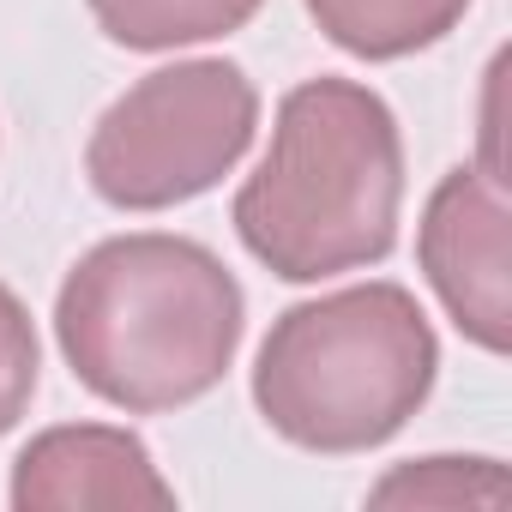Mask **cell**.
<instances>
[{
	"label": "cell",
	"instance_id": "1",
	"mask_svg": "<svg viewBox=\"0 0 512 512\" xmlns=\"http://www.w3.org/2000/svg\"><path fill=\"white\" fill-rule=\"evenodd\" d=\"M247 296L193 235H109L55 296V344L73 380L127 410L163 416L199 404L235 368Z\"/></svg>",
	"mask_w": 512,
	"mask_h": 512
},
{
	"label": "cell",
	"instance_id": "2",
	"mask_svg": "<svg viewBox=\"0 0 512 512\" xmlns=\"http://www.w3.org/2000/svg\"><path fill=\"white\" fill-rule=\"evenodd\" d=\"M404 211L398 115L362 79H308L278 103L272 145L235 193L241 247L284 284L380 266Z\"/></svg>",
	"mask_w": 512,
	"mask_h": 512
},
{
	"label": "cell",
	"instance_id": "3",
	"mask_svg": "<svg viewBox=\"0 0 512 512\" xmlns=\"http://www.w3.org/2000/svg\"><path fill=\"white\" fill-rule=\"evenodd\" d=\"M440 338L404 284H350L272 320L253 362L266 428L302 452L350 458L386 446L434 392Z\"/></svg>",
	"mask_w": 512,
	"mask_h": 512
},
{
	"label": "cell",
	"instance_id": "4",
	"mask_svg": "<svg viewBox=\"0 0 512 512\" xmlns=\"http://www.w3.org/2000/svg\"><path fill=\"white\" fill-rule=\"evenodd\" d=\"M260 133V91L235 61H175L127 85L91 127L85 175L115 211H169L211 193Z\"/></svg>",
	"mask_w": 512,
	"mask_h": 512
},
{
	"label": "cell",
	"instance_id": "5",
	"mask_svg": "<svg viewBox=\"0 0 512 512\" xmlns=\"http://www.w3.org/2000/svg\"><path fill=\"white\" fill-rule=\"evenodd\" d=\"M416 260L446 320L488 356L512 350V272H506V175L458 163L422 205Z\"/></svg>",
	"mask_w": 512,
	"mask_h": 512
},
{
	"label": "cell",
	"instance_id": "6",
	"mask_svg": "<svg viewBox=\"0 0 512 512\" xmlns=\"http://www.w3.org/2000/svg\"><path fill=\"white\" fill-rule=\"evenodd\" d=\"M7 500L19 512L67 506H175V488L151 464V446L109 422H61L13 458Z\"/></svg>",
	"mask_w": 512,
	"mask_h": 512
},
{
	"label": "cell",
	"instance_id": "7",
	"mask_svg": "<svg viewBox=\"0 0 512 512\" xmlns=\"http://www.w3.org/2000/svg\"><path fill=\"white\" fill-rule=\"evenodd\" d=\"M326 43L356 61H404L452 37L470 13V0H308Z\"/></svg>",
	"mask_w": 512,
	"mask_h": 512
},
{
	"label": "cell",
	"instance_id": "8",
	"mask_svg": "<svg viewBox=\"0 0 512 512\" xmlns=\"http://www.w3.org/2000/svg\"><path fill=\"white\" fill-rule=\"evenodd\" d=\"M85 7L109 43L163 55V49L217 43V37L241 31L266 0H85Z\"/></svg>",
	"mask_w": 512,
	"mask_h": 512
},
{
	"label": "cell",
	"instance_id": "9",
	"mask_svg": "<svg viewBox=\"0 0 512 512\" xmlns=\"http://www.w3.org/2000/svg\"><path fill=\"white\" fill-rule=\"evenodd\" d=\"M374 506H464L506 500V470L494 458H410L368 488Z\"/></svg>",
	"mask_w": 512,
	"mask_h": 512
},
{
	"label": "cell",
	"instance_id": "10",
	"mask_svg": "<svg viewBox=\"0 0 512 512\" xmlns=\"http://www.w3.org/2000/svg\"><path fill=\"white\" fill-rule=\"evenodd\" d=\"M37 374H43V344H37L31 308L0 284V434H13L19 416L31 410Z\"/></svg>",
	"mask_w": 512,
	"mask_h": 512
}]
</instances>
